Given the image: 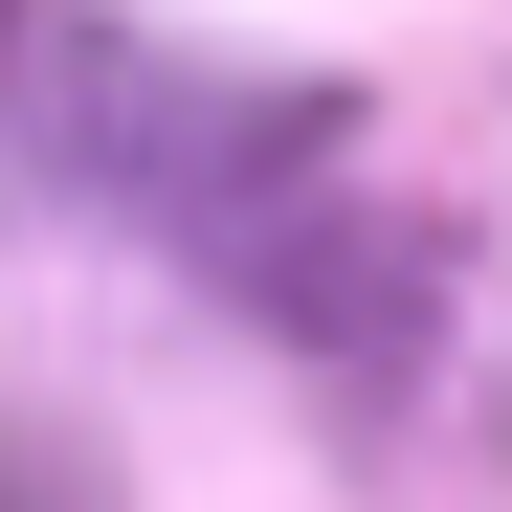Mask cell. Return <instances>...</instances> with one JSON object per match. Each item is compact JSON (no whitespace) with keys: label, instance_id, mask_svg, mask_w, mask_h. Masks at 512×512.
Instances as JSON below:
<instances>
[{"label":"cell","instance_id":"1","mask_svg":"<svg viewBox=\"0 0 512 512\" xmlns=\"http://www.w3.org/2000/svg\"><path fill=\"white\" fill-rule=\"evenodd\" d=\"M0 512H90V468H67L45 423H0Z\"/></svg>","mask_w":512,"mask_h":512}]
</instances>
